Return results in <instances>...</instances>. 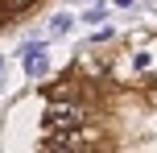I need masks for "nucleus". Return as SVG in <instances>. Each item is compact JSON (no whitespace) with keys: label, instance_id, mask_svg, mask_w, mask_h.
<instances>
[{"label":"nucleus","instance_id":"f03ea898","mask_svg":"<svg viewBox=\"0 0 157 153\" xmlns=\"http://www.w3.org/2000/svg\"><path fill=\"white\" fill-rule=\"evenodd\" d=\"M95 145V128L78 124V128H58V132H41V149L46 153H78Z\"/></svg>","mask_w":157,"mask_h":153},{"label":"nucleus","instance_id":"f257e3e1","mask_svg":"<svg viewBox=\"0 0 157 153\" xmlns=\"http://www.w3.org/2000/svg\"><path fill=\"white\" fill-rule=\"evenodd\" d=\"M91 120V108L83 99H50L46 116H41V132H58V128H78V124Z\"/></svg>","mask_w":157,"mask_h":153},{"label":"nucleus","instance_id":"20e7f679","mask_svg":"<svg viewBox=\"0 0 157 153\" xmlns=\"http://www.w3.org/2000/svg\"><path fill=\"white\" fill-rule=\"evenodd\" d=\"M71 25H75L71 13H54V17L46 21V33H50V37H62V33H71Z\"/></svg>","mask_w":157,"mask_h":153},{"label":"nucleus","instance_id":"6e6552de","mask_svg":"<svg viewBox=\"0 0 157 153\" xmlns=\"http://www.w3.org/2000/svg\"><path fill=\"white\" fill-rule=\"evenodd\" d=\"M8 21H13V17H8V8H4V4H0V29H4V25H8Z\"/></svg>","mask_w":157,"mask_h":153},{"label":"nucleus","instance_id":"9b49d317","mask_svg":"<svg viewBox=\"0 0 157 153\" xmlns=\"http://www.w3.org/2000/svg\"><path fill=\"white\" fill-rule=\"evenodd\" d=\"M87 4H91V0H87Z\"/></svg>","mask_w":157,"mask_h":153},{"label":"nucleus","instance_id":"7ed1b4c3","mask_svg":"<svg viewBox=\"0 0 157 153\" xmlns=\"http://www.w3.org/2000/svg\"><path fill=\"white\" fill-rule=\"evenodd\" d=\"M17 58H21L25 62V75H29V79H46L50 75V50H46V41H25L21 50H17Z\"/></svg>","mask_w":157,"mask_h":153},{"label":"nucleus","instance_id":"423d86ee","mask_svg":"<svg viewBox=\"0 0 157 153\" xmlns=\"http://www.w3.org/2000/svg\"><path fill=\"white\" fill-rule=\"evenodd\" d=\"M0 4L8 8V17H17V13H25V8H33L37 0H0Z\"/></svg>","mask_w":157,"mask_h":153},{"label":"nucleus","instance_id":"1a4fd4ad","mask_svg":"<svg viewBox=\"0 0 157 153\" xmlns=\"http://www.w3.org/2000/svg\"><path fill=\"white\" fill-rule=\"evenodd\" d=\"M112 4H116V8H132L136 0H112Z\"/></svg>","mask_w":157,"mask_h":153},{"label":"nucleus","instance_id":"9d476101","mask_svg":"<svg viewBox=\"0 0 157 153\" xmlns=\"http://www.w3.org/2000/svg\"><path fill=\"white\" fill-rule=\"evenodd\" d=\"M0 71H4V58H0Z\"/></svg>","mask_w":157,"mask_h":153},{"label":"nucleus","instance_id":"0eeeda50","mask_svg":"<svg viewBox=\"0 0 157 153\" xmlns=\"http://www.w3.org/2000/svg\"><path fill=\"white\" fill-rule=\"evenodd\" d=\"M112 37H116V29H95V33H91V46H99V41H112Z\"/></svg>","mask_w":157,"mask_h":153},{"label":"nucleus","instance_id":"39448f33","mask_svg":"<svg viewBox=\"0 0 157 153\" xmlns=\"http://www.w3.org/2000/svg\"><path fill=\"white\" fill-rule=\"evenodd\" d=\"M78 21H83V25H103V21H108V8H103L99 0H91V8L78 13Z\"/></svg>","mask_w":157,"mask_h":153}]
</instances>
